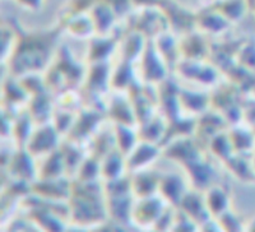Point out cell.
<instances>
[{
    "mask_svg": "<svg viewBox=\"0 0 255 232\" xmlns=\"http://www.w3.org/2000/svg\"><path fill=\"white\" fill-rule=\"evenodd\" d=\"M63 134L55 128L52 122L36 125L31 136L27 140L24 148L37 160L52 152L58 151L63 143Z\"/></svg>",
    "mask_w": 255,
    "mask_h": 232,
    "instance_id": "obj_4",
    "label": "cell"
},
{
    "mask_svg": "<svg viewBox=\"0 0 255 232\" xmlns=\"http://www.w3.org/2000/svg\"><path fill=\"white\" fill-rule=\"evenodd\" d=\"M198 230H199V225L193 218L185 215L181 209L176 208V215H175L171 231H198Z\"/></svg>",
    "mask_w": 255,
    "mask_h": 232,
    "instance_id": "obj_39",
    "label": "cell"
},
{
    "mask_svg": "<svg viewBox=\"0 0 255 232\" xmlns=\"http://www.w3.org/2000/svg\"><path fill=\"white\" fill-rule=\"evenodd\" d=\"M161 0H131L134 8L135 9H147V8H156L159 5Z\"/></svg>",
    "mask_w": 255,
    "mask_h": 232,
    "instance_id": "obj_44",
    "label": "cell"
},
{
    "mask_svg": "<svg viewBox=\"0 0 255 232\" xmlns=\"http://www.w3.org/2000/svg\"><path fill=\"white\" fill-rule=\"evenodd\" d=\"M177 208L181 209L190 218H193L199 225V230L202 225H204L207 221L212 218L211 213L207 208L204 193L195 190V189H189Z\"/></svg>",
    "mask_w": 255,
    "mask_h": 232,
    "instance_id": "obj_19",
    "label": "cell"
},
{
    "mask_svg": "<svg viewBox=\"0 0 255 232\" xmlns=\"http://www.w3.org/2000/svg\"><path fill=\"white\" fill-rule=\"evenodd\" d=\"M162 156L180 163L184 168L206 157L203 144L193 136H183L168 142L162 147Z\"/></svg>",
    "mask_w": 255,
    "mask_h": 232,
    "instance_id": "obj_5",
    "label": "cell"
},
{
    "mask_svg": "<svg viewBox=\"0 0 255 232\" xmlns=\"http://www.w3.org/2000/svg\"><path fill=\"white\" fill-rule=\"evenodd\" d=\"M204 193L207 208L212 217H220L230 209V197L226 188L221 185H212Z\"/></svg>",
    "mask_w": 255,
    "mask_h": 232,
    "instance_id": "obj_33",
    "label": "cell"
},
{
    "mask_svg": "<svg viewBox=\"0 0 255 232\" xmlns=\"http://www.w3.org/2000/svg\"><path fill=\"white\" fill-rule=\"evenodd\" d=\"M217 221L222 231H240V230H243L240 220L236 217V215L232 213L231 209L217 217Z\"/></svg>",
    "mask_w": 255,
    "mask_h": 232,
    "instance_id": "obj_41",
    "label": "cell"
},
{
    "mask_svg": "<svg viewBox=\"0 0 255 232\" xmlns=\"http://www.w3.org/2000/svg\"><path fill=\"white\" fill-rule=\"evenodd\" d=\"M90 14L95 23L97 35H110L115 31L116 22L119 20V18L116 17L115 12L105 0H101L91 10Z\"/></svg>",
    "mask_w": 255,
    "mask_h": 232,
    "instance_id": "obj_29",
    "label": "cell"
},
{
    "mask_svg": "<svg viewBox=\"0 0 255 232\" xmlns=\"http://www.w3.org/2000/svg\"><path fill=\"white\" fill-rule=\"evenodd\" d=\"M109 5L111 6L114 12H115L116 17L120 19H128L133 14L134 8L131 0H105Z\"/></svg>",
    "mask_w": 255,
    "mask_h": 232,
    "instance_id": "obj_40",
    "label": "cell"
},
{
    "mask_svg": "<svg viewBox=\"0 0 255 232\" xmlns=\"http://www.w3.org/2000/svg\"><path fill=\"white\" fill-rule=\"evenodd\" d=\"M161 175L152 168H145L130 174L131 190L135 198H145L158 194Z\"/></svg>",
    "mask_w": 255,
    "mask_h": 232,
    "instance_id": "obj_24",
    "label": "cell"
},
{
    "mask_svg": "<svg viewBox=\"0 0 255 232\" xmlns=\"http://www.w3.org/2000/svg\"><path fill=\"white\" fill-rule=\"evenodd\" d=\"M230 26L231 22L212 5L206 6L197 13V29L204 35H221L226 32Z\"/></svg>",
    "mask_w": 255,
    "mask_h": 232,
    "instance_id": "obj_25",
    "label": "cell"
},
{
    "mask_svg": "<svg viewBox=\"0 0 255 232\" xmlns=\"http://www.w3.org/2000/svg\"><path fill=\"white\" fill-rule=\"evenodd\" d=\"M40 160L41 162L38 163L37 179H58V177L68 176L67 166L64 162L60 148L42 157Z\"/></svg>",
    "mask_w": 255,
    "mask_h": 232,
    "instance_id": "obj_32",
    "label": "cell"
},
{
    "mask_svg": "<svg viewBox=\"0 0 255 232\" xmlns=\"http://www.w3.org/2000/svg\"><path fill=\"white\" fill-rule=\"evenodd\" d=\"M15 1L28 10H38L42 8V4H44V0H15Z\"/></svg>",
    "mask_w": 255,
    "mask_h": 232,
    "instance_id": "obj_43",
    "label": "cell"
},
{
    "mask_svg": "<svg viewBox=\"0 0 255 232\" xmlns=\"http://www.w3.org/2000/svg\"><path fill=\"white\" fill-rule=\"evenodd\" d=\"M101 0H69L64 13H90Z\"/></svg>",
    "mask_w": 255,
    "mask_h": 232,
    "instance_id": "obj_42",
    "label": "cell"
},
{
    "mask_svg": "<svg viewBox=\"0 0 255 232\" xmlns=\"http://www.w3.org/2000/svg\"><path fill=\"white\" fill-rule=\"evenodd\" d=\"M115 95L105 104V114L113 124H125L131 126H138L133 104L128 92L114 91Z\"/></svg>",
    "mask_w": 255,
    "mask_h": 232,
    "instance_id": "obj_12",
    "label": "cell"
},
{
    "mask_svg": "<svg viewBox=\"0 0 255 232\" xmlns=\"http://www.w3.org/2000/svg\"><path fill=\"white\" fill-rule=\"evenodd\" d=\"M227 124L226 117L220 113V111H206L197 119V126H195L194 136L198 140H202V138L206 139V144H208L209 140L218 133L225 130ZM203 139V140H204ZM203 144V142H202Z\"/></svg>",
    "mask_w": 255,
    "mask_h": 232,
    "instance_id": "obj_20",
    "label": "cell"
},
{
    "mask_svg": "<svg viewBox=\"0 0 255 232\" xmlns=\"http://www.w3.org/2000/svg\"><path fill=\"white\" fill-rule=\"evenodd\" d=\"M59 24L64 32L77 40H91L97 35L90 13H63Z\"/></svg>",
    "mask_w": 255,
    "mask_h": 232,
    "instance_id": "obj_16",
    "label": "cell"
},
{
    "mask_svg": "<svg viewBox=\"0 0 255 232\" xmlns=\"http://www.w3.org/2000/svg\"><path fill=\"white\" fill-rule=\"evenodd\" d=\"M207 35L200 31L184 35L179 38V46L181 59L188 60H206L211 55V47H209Z\"/></svg>",
    "mask_w": 255,
    "mask_h": 232,
    "instance_id": "obj_17",
    "label": "cell"
},
{
    "mask_svg": "<svg viewBox=\"0 0 255 232\" xmlns=\"http://www.w3.org/2000/svg\"><path fill=\"white\" fill-rule=\"evenodd\" d=\"M189 188L185 179L179 174H162L159 180L158 195L166 203L172 207H179Z\"/></svg>",
    "mask_w": 255,
    "mask_h": 232,
    "instance_id": "obj_18",
    "label": "cell"
},
{
    "mask_svg": "<svg viewBox=\"0 0 255 232\" xmlns=\"http://www.w3.org/2000/svg\"><path fill=\"white\" fill-rule=\"evenodd\" d=\"M88 49L86 60L88 64H99V63H110V58L119 50L120 36L115 33L110 35H95L88 40Z\"/></svg>",
    "mask_w": 255,
    "mask_h": 232,
    "instance_id": "obj_15",
    "label": "cell"
},
{
    "mask_svg": "<svg viewBox=\"0 0 255 232\" xmlns=\"http://www.w3.org/2000/svg\"><path fill=\"white\" fill-rule=\"evenodd\" d=\"M130 29H135L148 40H154L163 32L170 31V27L161 9L156 6L140 9V12L130 24Z\"/></svg>",
    "mask_w": 255,
    "mask_h": 232,
    "instance_id": "obj_10",
    "label": "cell"
},
{
    "mask_svg": "<svg viewBox=\"0 0 255 232\" xmlns=\"http://www.w3.org/2000/svg\"><path fill=\"white\" fill-rule=\"evenodd\" d=\"M175 72L188 81L206 86V87H217L220 81V70L213 64L206 60H188L181 59L175 67Z\"/></svg>",
    "mask_w": 255,
    "mask_h": 232,
    "instance_id": "obj_8",
    "label": "cell"
},
{
    "mask_svg": "<svg viewBox=\"0 0 255 232\" xmlns=\"http://www.w3.org/2000/svg\"><path fill=\"white\" fill-rule=\"evenodd\" d=\"M82 149L83 148H82L81 144H77V143L72 142V140L67 139V138L61 143L60 152L63 154L65 166H67L68 176L70 175V171H72L73 175L77 174L79 166H81V163L83 162V160L87 156V154H84Z\"/></svg>",
    "mask_w": 255,
    "mask_h": 232,
    "instance_id": "obj_35",
    "label": "cell"
},
{
    "mask_svg": "<svg viewBox=\"0 0 255 232\" xmlns=\"http://www.w3.org/2000/svg\"><path fill=\"white\" fill-rule=\"evenodd\" d=\"M74 179L81 181H100L101 175V158L90 153L86 156L83 162L79 166L78 171L74 175Z\"/></svg>",
    "mask_w": 255,
    "mask_h": 232,
    "instance_id": "obj_37",
    "label": "cell"
},
{
    "mask_svg": "<svg viewBox=\"0 0 255 232\" xmlns=\"http://www.w3.org/2000/svg\"><path fill=\"white\" fill-rule=\"evenodd\" d=\"M105 117V110L92 106H83L65 138L81 145L86 142H91L95 134L101 129Z\"/></svg>",
    "mask_w": 255,
    "mask_h": 232,
    "instance_id": "obj_3",
    "label": "cell"
},
{
    "mask_svg": "<svg viewBox=\"0 0 255 232\" xmlns=\"http://www.w3.org/2000/svg\"><path fill=\"white\" fill-rule=\"evenodd\" d=\"M87 69L73 55L68 46H60L49 69L44 73L50 92L60 93L67 90H78L86 78Z\"/></svg>",
    "mask_w": 255,
    "mask_h": 232,
    "instance_id": "obj_2",
    "label": "cell"
},
{
    "mask_svg": "<svg viewBox=\"0 0 255 232\" xmlns=\"http://www.w3.org/2000/svg\"><path fill=\"white\" fill-rule=\"evenodd\" d=\"M158 8L165 15L170 31L179 37L197 31V13L175 0H161Z\"/></svg>",
    "mask_w": 255,
    "mask_h": 232,
    "instance_id": "obj_7",
    "label": "cell"
},
{
    "mask_svg": "<svg viewBox=\"0 0 255 232\" xmlns=\"http://www.w3.org/2000/svg\"><path fill=\"white\" fill-rule=\"evenodd\" d=\"M207 148L209 149L213 157H216L217 160L222 161L223 163L229 160L232 154L235 153L234 145H232L231 139H230L229 131L223 130L215 135L207 144Z\"/></svg>",
    "mask_w": 255,
    "mask_h": 232,
    "instance_id": "obj_36",
    "label": "cell"
},
{
    "mask_svg": "<svg viewBox=\"0 0 255 232\" xmlns=\"http://www.w3.org/2000/svg\"><path fill=\"white\" fill-rule=\"evenodd\" d=\"M168 204L158 194L135 198L131 209V225L140 229H153Z\"/></svg>",
    "mask_w": 255,
    "mask_h": 232,
    "instance_id": "obj_9",
    "label": "cell"
},
{
    "mask_svg": "<svg viewBox=\"0 0 255 232\" xmlns=\"http://www.w3.org/2000/svg\"><path fill=\"white\" fill-rule=\"evenodd\" d=\"M180 104L185 115L200 116L212 106V97L206 92L180 87Z\"/></svg>",
    "mask_w": 255,
    "mask_h": 232,
    "instance_id": "obj_26",
    "label": "cell"
},
{
    "mask_svg": "<svg viewBox=\"0 0 255 232\" xmlns=\"http://www.w3.org/2000/svg\"><path fill=\"white\" fill-rule=\"evenodd\" d=\"M148 44V38L135 29H128V32L120 36L119 51L120 60L128 63H136L139 61L140 56L144 52Z\"/></svg>",
    "mask_w": 255,
    "mask_h": 232,
    "instance_id": "obj_22",
    "label": "cell"
},
{
    "mask_svg": "<svg viewBox=\"0 0 255 232\" xmlns=\"http://www.w3.org/2000/svg\"><path fill=\"white\" fill-rule=\"evenodd\" d=\"M185 170L189 180L193 185V189H195V190L206 192L207 189L211 188L212 185H215L217 171H216L215 166L212 165L206 157L197 161L193 165L188 166Z\"/></svg>",
    "mask_w": 255,
    "mask_h": 232,
    "instance_id": "obj_23",
    "label": "cell"
},
{
    "mask_svg": "<svg viewBox=\"0 0 255 232\" xmlns=\"http://www.w3.org/2000/svg\"><path fill=\"white\" fill-rule=\"evenodd\" d=\"M140 64V82L151 86L159 84L168 79L170 67L161 56L158 50L154 46L153 41L148 40L144 52L139 59Z\"/></svg>",
    "mask_w": 255,
    "mask_h": 232,
    "instance_id": "obj_6",
    "label": "cell"
},
{
    "mask_svg": "<svg viewBox=\"0 0 255 232\" xmlns=\"http://www.w3.org/2000/svg\"><path fill=\"white\" fill-rule=\"evenodd\" d=\"M114 136H115V145L122 153L127 156L135 144L139 142L138 126L125 124H113Z\"/></svg>",
    "mask_w": 255,
    "mask_h": 232,
    "instance_id": "obj_34",
    "label": "cell"
},
{
    "mask_svg": "<svg viewBox=\"0 0 255 232\" xmlns=\"http://www.w3.org/2000/svg\"><path fill=\"white\" fill-rule=\"evenodd\" d=\"M179 36L175 35L171 31L163 32L162 35H159L153 41L154 46L158 50L170 69H175L176 64L181 60V54H180V46H179Z\"/></svg>",
    "mask_w": 255,
    "mask_h": 232,
    "instance_id": "obj_28",
    "label": "cell"
},
{
    "mask_svg": "<svg viewBox=\"0 0 255 232\" xmlns=\"http://www.w3.org/2000/svg\"><path fill=\"white\" fill-rule=\"evenodd\" d=\"M73 179L63 176L58 179H37L32 183L31 194L54 202H68L72 197Z\"/></svg>",
    "mask_w": 255,
    "mask_h": 232,
    "instance_id": "obj_11",
    "label": "cell"
},
{
    "mask_svg": "<svg viewBox=\"0 0 255 232\" xmlns=\"http://www.w3.org/2000/svg\"><path fill=\"white\" fill-rule=\"evenodd\" d=\"M27 111L32 120L36 125L46 124L51 122L52 115L56 109L55 100H52V95L50 91L37 93L31 96L28 105H27Z\"/></svg>",
    "mask_w": 255,
    "mask_h": 232,
    "instance_id": "obj_21",
    "label": "cell"
},
{
    "mask_svg": "<svg viewBox=\"0 0 255 232\" xmlns=\"http://www.w3.org/2000/svg\"><path fill=\"white\" fill-rule=\"evenodd\" d=\"M17 32V44L12 56L5 64L9 67V74L23 77L28 74H44L59 50V41L64 33L60 24L52 28L26 31L20 28L15 19L9 20Z\"/></svg>",
    "mask_w": 255,
    "mask_h": 232,
    "instance_id": "obj_1",
    "label": "cell"
},
{
    "mask_svg": "<svg viewBox=\"0 0 255 232\" xmlns=\"http://www.w3.org/2000/svg\"><path fill=\"white\" fill-rule=\"evenodd\" d=\"M24 147H18L8 162V175L10 179L32 184L38 177V163Z\"/></svg>",
    "mask_w": 255,
    "mask_h": 232,
    "instance_id": "obj_13",
    "label": "cell"
},
{
    "mask_svg": "<svg viewBox=\"0 0 255 232\" xmlns=\"http://www.w3.org/2000/svg\"><path fill=\"white\" fill-rule=\"evenodd\" d=\"M159 156H162V145L158 143L139 139L135 147L127 154V168L129 174L151 168Z\"/></svg>",
    "mask_w": 255,
    "mask_h": 232,
    "instance_id": "obj_14",
    "label": "cell"
},
{
    "mask_svg": "<svg viewBox=\"0 0 255 232\" xmlns=\"http://www.w3.org/2000/svg\"><path fill=\"white\" fill-rule=\"evenodd\" d=\"M133 63L120 60V63L111 70V91H119V92H129L134 84L140 81L136 78L134 73Z\"/></svg>",
    "mask_w": 255,
    "mask_h": 232,
    "instance_id": "obj_30",
    "label": "cell"
},
{
    "mask_svg": "<svg viewBox=\"0 0 255 232\" xmlns=\"http://www.w3.org/2000/svg\"><path fill=\"white\" fill-rule=\"evenodd\" d=\"M212 6L231 23L243 18L247 10V0H218Z\"/></svg>",
    "mask_w": 255,
    "mask_h": 232,
    "instance_id": "obj_38",
    "label": "cell"
},
{
    "mask_svg": "<svg viewBox=\"0 0 255 232\" xmlns=\"http://www.w3.org/2000/svg\"><path fill=\"white\" fill-rule=\"evenodd\" d=\"M129 174L127 168V157L118 148H114L101 158L102 181L119 179Z\"/></svg>",
    "mask_w": 255,
    "mask_h": 232,
    "instance_id": "obj_27",
    "label": "cell"
},
{
    "mask_svg": "<svg viewBox=\"0 0 255 232\" xmlns=\"http://www.w3.org/2000/svg\"><path fill=\"white\" fill-rule=\"evenodd\" d=\"M167 130V119L162 114H156L151 119L138 125L139 139L161 144Z\"/></svg>",
    "mask_w": 255,
    "mask_h": 232,
    "instance_id": "obj_31",
    "label": "cell"
}]
</instances>
